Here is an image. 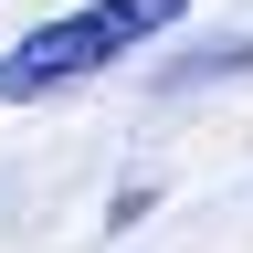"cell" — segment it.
<instances>
[{
  "label": "cell",
  "instance_id": "6da1fadb",
  "mask_svg": "<svg viewBox=\"0 0 253 253\" xmlns=\"http://www.w3.org/2000/svg\"><path fill=\"white\" fill-rule=\"evenodd\" d=\"M169 21H190V0H84V11L21 32V42L0 53V106H32V95H63V84L106 74V63H126L137 42H158Z\"/></svg>",
  "mask_w": 253,
  "mask_h": 253
}]
</instances>
